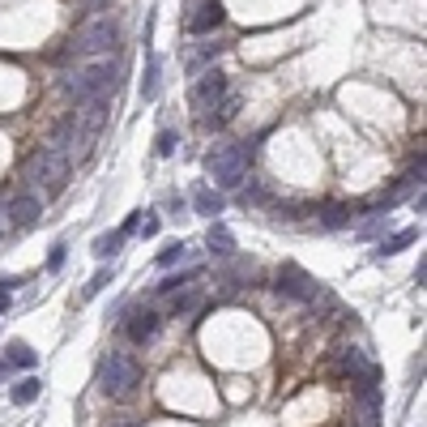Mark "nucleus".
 Instances as JSON below:
<instances>
[{
	"label": "nucleus",
	"instance_id": "3",
	"mask_svg": "<svg viewBox=\"0 0 427 427\" xmlns=\"http://www.w3.org/2000/svg\"><path fill=\"white\" fill-rule=\"evenodd\" d=\"M120 47V26L111 17H90L77 26V34L68 38V56H81V60H103Z\"/></svg>",
	"mask_w": 427,
	"mask_h": 427
},
{
	"label": "nucleus",
	"instance_id": "28",
	"mask_svg": "<svg viewBox=\"0 0 427 427\" xmlns=\"http://www.w3.org/2000/svg\"><path fill=\"white\" fill-rule=\"evenodd\" d=\"M60 265H64V244H56L51 257H47V269H60Z\"/></svg>",
	"mask_w": 427,
	"mask_h": 427
},
{
	"label": "nucleus",
	"instance_id": "9",
	"mask_svg": "<svg viewBox=\"0 0 427 427\" xmlns=\"http://www.w3.org/2000/svg\"><path fill=\"white\" fill-rule=\"evenodd\" d=\"M38 214H43V197L21 192V197H9L4 222H9V227H17V231H26V227H34V222H38Z\"/></svg>",
	"mask_w": 427,
	"mask_h": 427
},
{
	"label": "nucleus",
	"instance_id": "30",
	"mask_svg": "<svg viewBox=\"0 0 427 427\" xmlns=\"http://www.w3.org/2000/svg\"><path fill=\"white\" fill-rule=\"evenodd\" d=\"M4 308H9V291H0V312H4Z\"/></svg>",
	"mask_w": 427,
	"mask_h": 427
},
{
	"label": "nucleus",
	"instance_id": "12",
	"mask_svg": "<svg viewBox=\"0 0 427 427\" xmlns=\"http://www.w3.org/2000/svg\"><path fill=\"white\" fill-rule=\"evenodd\" d=\"M368 364H372V359H368L359 346H342V351H338V364H334V376H338V381H355Z\"/></svg>",
	"mask_w": 427,
	"mask_h": 427
},
{
	"label": "nucleus",
	"instance_id": "27",
	"mask_svg": "<svg viewBox=\"0 0 427 427\" xmlns=\"http://www.w3.org/2000/svg\"><path fill=\"white\" fill-rule=\"evenodd\" d=\"M107 282H111V274H107V269H98V274H94V282L86 287V295H94V291H103Z\"/></svg>",
	"mask_w": 427,
	"mask_h": 427
},
{
	"label": "nucleus",
	"instance_id": "31",
	"mask_svg": "<svg viewBox=\"0 0 427 427\" xmlns=\"http://www.w3.org/2000/svg\"><path fill=\"white\" fill-rule=\"evenodd\" d=\"M4 372H9V364H4V359H0V381H4Z\"/></svg>",
	"mask_w": 427,
	"mask_h": 427
},
{
	"label": "nucleus",
	"instance_id": "15",
	"mask_svg": "<svg viewBox=\"0 0 427 427\" xmlns=\"http://www.w3.org/2000/svg\"><path fill=\"white\" fill-rule=\"evenodd\" d=\"M124 240H128L124 231H111V235H98V240H94V257H98V261H107V257H115Z\"/></svg>",
	"mask_w": 427,
	"mask_h": 427
},
{
	"label": "nucleus",
	"instance_id": "18",
	"mask_svg": "<svg viewBox=\"0 0 427 427\" xmlns=\"http://www.w3.org/2000/svg\"><path fill=\"white\" fill-rule=\"evenodd\" d=\"M415 240H419V231H415V227H411V231H398L393 240H385V244L376 248V257H393V252H402V248H406V244H415Z\"/></svg>",
	"mask_w": 427,
	"mask_h": 427
},
{
	"label": "nucleus",
	"instance_id": "6",
	"mask_svg": "<svg viewBox=\"0 0 427 427\" xmlns=\"http://www.w3.org/2000/svg\"><path fill=\"white\" fill-rule=\"evenodd\" d=\"M282 295H291V299H299V304H312V299H321V287L299 269V265H282L278 269V282H274Z\"/></svg>",
	"mask_w": 427,
	"mask_h": 427
},
{
	"label": "nucleus",
	"instance_id": "19",
	"mask_svg": "<svg viewBox=\"0 0 427 427\" xmlns=\"http://www.w3.org/2000/svg\"><path fill=\"white\" fill-rule=\"evenodd\" d=\"M4 364H9V368H34V351H30L26 342H13V346L4 351Z\"/></svg>",
	"mask_w": 427,
	"mask_h": 427
},
{
	"label": "nucleus",
	"instance_id": "7",
	"mask_svg": "<svg viewBox=\"0 0 427 427\" xmlns=\"http://www.w3.org/2000/svg\"><path fill=\"white\" fill-rule=\"evenodd\" d=\"M158 329H163V317H158L154 308H128V317H124V334H128L133 346H145Z\"/></svg>",
	"mask_w": 427,
	"mask_h": 427
},
{
	"label": "nucleus",
	"instance_id": "10",
	"mask_svg": "<svg viewBox=\"0 0 427 427\" xmlns=\"http://www.w3.org/2000/svg\"><path fill=\"white\" fill-rule=\"evenodd\" d=\"M222 21H227V9H222V0H201V4H197V13H188L184 30H188V34H214Z\"/></svg>",
	"mask_w": 427,
	"mask_h": 427
},
{
	"label": "nucleus",
	"instance_id": "20",
	"mask_svg": "<svg viewBox=\"0 0 427 427\" xmlns=\"http://www.w3.org/2000/svg\"><path fill=\"white\" fill-rule=\"evenodd\" d=\"M38 393H43V385H38V381L30 376V381H21V385L13 389V402H17V406H30V402H34Z\"/></svg>",
	"mask_w": 427,
	"mask_h": 427
},
{
	"label": "nucleus",
	"instance_id": "2",
	"mask_svg": "<svg viewBox=\"0 0 427 427\" xmlns=\"http://www.w3.org/2000/svg\"><path fill=\"white\" fill-rule=\"evenodd\" d=\"M68 171H73V163L60 154V150H51V145H43L30 163H26V184L34 188V197L43 192V201H51V197H60L64 192V184H68Z\"/></svg>",
	"mask_w": 427,
	"mask_h": 427
},
{
	"label": "nucleus",
	"instance_id": "24",
	"mask_svg": "<svg viewBox=\"0 0 427 427\" xmlns=\"http://www.w3.org/2000/svg\"><path fill=\"white\" fill-rule=\"evenodd\" d=\"M175 261H184V244H171L167 252H158V265L167 269V265H175Z\"/></svg>",
	"mask_w": 427,
	"mask_h": 427
},
{
	"label": "nucleus",
	"instance_id": "22",
	"mask_svg": "<svg viewBox=\"0 0 427 427\" xmlns=\"http://www.w3.org/2000/svg\"><path fill=\"white\" fill-rule=\"evenodd\" d=\"M197 278V269H188V274H167L163 282H158V295H171L175 287H184V282H192Z\"/></svg>",
	"mask_w": 427,
	"mask_h": 427
},
{
	"label": "nucleus",
	"instance_id": "23",
	"mask_svg": "<svg viewBox=\"0 0 427 427\" xmlns=\"http://www.w3.org/2000/svg\"><path fill=\"white\" fill-rule=\"evenodd\" d=\"M141 94H145V98H154V94H158V60H150L145 81H141Z\"/></svg>",
	"mask_w": 427,
	"mask_h": 427
},
{
	"label": "nucleus",
	"instance_id": "14",
	"mask_svg": "<svg viewBox=\"0 0 427 427\" xmlns=\"http://www.w3.org/2000/svg\"><path fill=\"white\" fill-rule=\"evenodd\" d=\"M364 205H329L325 214H321V227H329V231H338V227H346V222H355V214H359Z\"/></svg>",
	"mask_w": 427,
	"mask_h": 427
},
{
	"label": "nucleus",
	"instance_id": "4",
	"mask_svg": "<svg viewBox=\"0 0 427 427\" xmlns=\"http://www.w3.org/2000/svg\"><path fill=\"white\" fill-rule=\"evenodd\" d=\"M98 385H103L107 398H128L141 385V364L133 355H124V351H111L103 359V368H98Z\"/></svg>",
	"mask_w": 427,
	"mask_h": 427
},
{
	"label": "nucleus",
	"instance_id": "16",
	"mask_svg": "<svg viewBox=\"0 0 427 427\" xmlns=\"http://www.w3.org/2000/svg\"><path fill=\"white\" fill-rule=\"evenodd\" d=\"M265 201H269V192H265L257 180H252L248 188H240V205H244V210H265Z\"/></svg>",
	"mask_w": 427,
	"mask_h": 427
},
{
	"label": "nucleus",
	"instance_id": "17",
	"mask_svg": "<svg viewBox=\"0 0 427 427\" xmlns=\"http://www.w3.org/2000/svg\"><path fill=\"white\" fill-rule=\"evenodd\" d=\"M192 205H197V214H210V218H214V214L222 210V197L210 192V188H197V192H192Z\"/></svg>",
	"mask_w": 427,
	"mask_h": 427
},
{
	"label": "nucleus",
	"instance_id": "11",
	"mask_svg": "<svg viewBox=\"0 0 427 427\" xmlns=\"http://www.w3.org/2000/svg\"><path fill=\"white\" fill-rule=\"evenodd\" d=\"M235 115H240V94H235V90H227V94H222V98L205 111V128H227Z\"/></svg>",
	"mask_w": 427,
	"mask_h": 427
},
{
	"label": "nucleus",
	"instance_id": "32",
	"mask_svg": "<svg viewBox=\"0 0 427 427\" xmlns=\"http://www.w3.org/2000/svg\"><path fill=\"white\" fill-rule=\"evenodd\" d=\"M4 231H9V222H4V214H0V235H4Z\"/></svg>",
	"mask_w": 427,
	"mask_h": 427
},
{
	"label": "nucleus",
	"instance_id": "8",
	"mask_svg": "<svg viewBox=\"0 0 427 427\" xmlns=\"http://www.w3.org/2000/svg\"><path fill=\"white\" fill-rule=\"evenodd\" d=\"M231 90V81H227V73H218V68H210V73H201V81L192 86V107L197 111H210L222 94Z\"/></svg>",
	"mask_w": 427,
	"mask_h": 427
},
{
	"label": "nucleus",
	"instance_id": "21",
	"mask_svg": "<svg viewBox=\"0 0 427 427\" xmlns=\"http://www.w3.org/2000/svg\"><path fill=\"white\" fill-rule=\"evenodd\" d=\"M218 51H222V43H205V47H201V51H197V56H188V73H197V68H201V64H205V60H214V56H218Z\"/></svg>",
	"mask_w": 427,
	"mask_h": 427
},
{
	"label": "nucleus",
	"instance_id": "29",
	"mask_svg": "<svg viewBox=\"0 0 427 427\" xmlns=\"http://www.w3.org/2000/svg\"><path fill=\"white\" fill-rule=\"evenodd\" d=\"M77 4H81V9H86V13H98V9H107V4H111V0H77Z\"/></svg>",
	"mask_w": 427,
	"mask_h": 427
},
{
	"label": "nucleus",
	"instance_id": "1",
	"mask_svg": "<svg viewBox=\"0 0 427 427\" xmlns=\"http://www.w3.org/2000/svg\"><path fill=\"white\" fill-rule=\"evenodd\" d=\"M120 86V64L115 60H86L81 68H73L68 77H64V90H68V98L81 107V103H90V98H103V94H111Z\"/></svg>",
	"mask_w": 427,
	"mask_h": 427
},
{
	"label": "nucleus",
	"instance_id": "5",
	"mask_svg": "<svg viewBox=\"0 0 427 427\" xmlns=\"http://www.w3.org/2000/svg\"><path fill=\"white\" fill-rule=\"evenodd\" d=\"M205 171L214 175L218 188H244V175H248V158L240 145H214L205 154Z\"/></svg>",
	"mask_w": 427,
	"mask_h": 427
},
{
	"label": "nucleus",
	"instance_id": "13",
	"mask_svg": "<svg viewBox=\"0 0 427 427\" xmlns=\"http://www.w3.org/2000/svg\"><path fill=\"white\" fill-rule=\"evenodd\" d=\"M205 244H210V252H214V257H222V261H227V257H235V240H231V231H227L222 222H214V227H210Z\"/></svg>",
	"mask_w": 427,
	"mask_h": 427
},
{
	"label": "nucleus",
	"instance_id": "25",
	"mask_svg": "<svg viewBox=\"0 0 427 427\" xmlns=\"http://www.w3.org/2000/svg\"><path fill=\"white\" fill-rule=\"evenodd\" d=\"M197 308V295H180L175 304H171V317H184V312H192Z\"/></svg>",
	"mask_w": 427,
	"mask_h": 427
},
{
	"label": "nucleus",
	"instance_id": "26",
	"mask_svg": "<svg viewBox=\"0 0 427 427\" xmlns=\"http://www.w3.org/2000/svg\"><path fill=\"white\" fill-rule=\"evenodd\" d=\"M175 141H180V137H175L171 128H167V133H158V154H175Z\"/></svg>",
	"mask_w": 427,
	"mask_h": 427
}]
</instances>
